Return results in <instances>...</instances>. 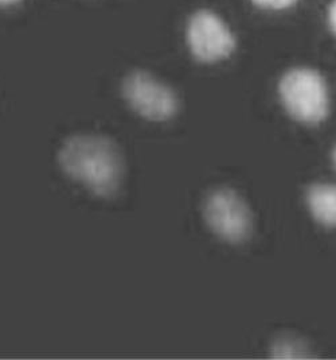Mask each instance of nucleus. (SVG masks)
<instances>
[{"label":"nucleus","instance_id":"1","mask_svg":"<svg viewBox=\"0 0 336 360\" xmlns=\"http://www.w3.org/2000/svg\"><path fill=\"white\" fill-rule=\"evenodd\" d=\"M65 173L96 196H116L124 180V160L117 145L101 135H74L58 154Z\"/></svg>","mask_w":336,"mask_h":360},{"label":"nucleus","instance_id":"2","mask_svg":"<svg viewBox=\"0 0 336 360\" xmlns=\"http://www.w3.org/2000/svg\"><path fill=\"white\" fill-rule=\"evenodd\" d=\"M284 108L295 120L319 124L330 114V94L319 72L296 68L287 72L278 84Z\"/></svg>","mask_w":336,"mask_h":360},{"label":"nucleus","instance_id":"3","mask_svg":"<svg viewBox=\"0 0 336 360\" xmlns=\"http://www.w3.org/2000/svg\"><path fill=\"white\" fill-rule=\"evenodd\" d=\"M210 229L224 242L240 245L253 231V216L246 201L230 188L213 191L203 205Z\"/></svg>","mask_w":336,"mask_h":360},{"label":"nucleus","instance_id":"4","mask_svg":"<svg viewBox=\"0 0 336 360\" xmlns=\"http://www.w3.org/2000/svg\"><path fill=\"white\" fill-rule=\"evenodd\" d=\"M123 95L133 111L154 122H164L175 116L179 100L166 84L145 72H132L123 82Z\"/></svg>","mask_w":336,"mask_h":360},{"label":"nucleus","instance_id":"5","mask_svg":"<svg viewBox=\"0 0 336 360\" xmlns=\"http://www.w3.org/2000/svg\"><path fill=\"white\" fill-rule=\"evenodd\" d=\"M192 56L202 63L227 58L236 48V39L224 22L208 10L192 15L187 27Z\"/></svg>","mask_w":336,"mask_h":360},{"label":"nucleus","instance_id":"6","mask_svg":"<svg viewBox=\"0 0 336 360\" xmlns=\"http://www.w3.org/2000/svg\"><path fill=\"white\" fill-rule=\"evenodd\" d=\"M307 205L314 219L325 227H336V184L319 182L307 191Z\"/></svg>","mask_w":336,"mask_h":360},{"label":"nucleus","instance_id":"7","mask_svg":"<svg viewBox=\"0 0 336 360\" xmlns=\"http://www.w3.org/2000/svg\"><path fill=\"white\" fill-rule=\"evenodd\" d=\"M272 359H311L315 358L311 345L293 336H283L271 345Z\"/></svg>","mask_w":336,"mask_h":360},{"label":"nucleus","instance_id":"8","mask_svg":"<svg viewBox=\"0 0 336 360\" xmlns=\"http://www.w3.org/2000/svg\"><path fill=\"white\" fill-rule=\"evenodd\" d=\"M256 6L267 10H284L293 6L297 0H252Z\"/></svg>","mask_w":336,"mask_h":360},{"label":"nucleus","instance_id":"9","mask_svg":"<svg viewBox=\"0 0 336 360\" xmlns=\"http://www.w3.org/2000/svg\"><path fill=\"white\" fill-rule=\"evenodd\" d=\"M328 19H330V25H331V29L334 30V33L336 34V0L332 1L331 7H330V14H328Z\"/></svg>","mask_w":336,"mask_h":360},{"label":"nucleus","instance_id":"10","mask_svg":"<svg viewBox=\"0 0 336 360\" xmlns=\"http://www.w3.org/2000/svg\"><path fill=\"white\" fill-rule=\"evenodd\" d=\"M18 0H0V4H11V3H15Z\"/></svg>","mask_w":336,"mask_h":360},{"label":"nucleus","instance_id":"11","mask_svg":"<svg viewBox=\"0 0 336 360\" xmlns=\"http://www.w3.org/2000/svg\"><path fill=\"white\" fill-rule=\"evenodd\" d=\"M332 162H334L336 167V148H334V151H332Z\"/></svg>","mask_w":336,"mask_h":360}]
</instances>
